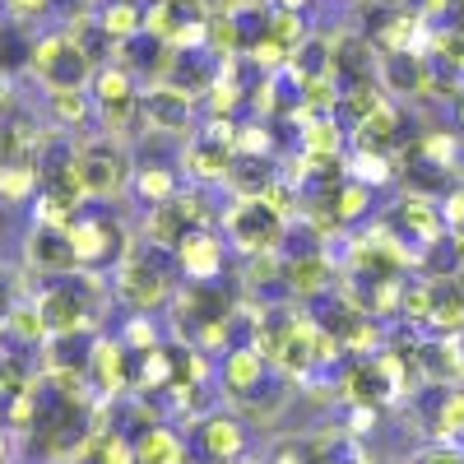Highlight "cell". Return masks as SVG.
Masks as SVG:
<instances>
[{
  "instance_id": "5",
  "label": "cell",
  "mask_w": 464,
  "mask_h": 464,
  "mask_svg": "<svg viewBox=\"0 0 464 464\" xmlns=\"http://www.w3.org/2000/svg\"><path fill=\"white\" fill-rule=\"evenodd\" d=\"M237 159V126L227 116H209L196 130V140L186 144V172L196 181H227V168Z\"/></svg>"
},
{
  "instance_id": "9",
  "label": "cell",
  "mask_w": 464,
  "mask_h": 464,
  "mask_svg": "<svg viewBox=\"0 0 464 464\" xmlns=\"http://www.w3.org/2000/svg\"><path fill=\"white\" fill-rule=\"evenodd\" d=\"M140 107H144V126L149 130H163V135H186L196 126V93H186L168 80H153L144 93H140Z\"/></svg>"
},
{
  "instance_id": "30",
  "label": "cell",
  "mask_w": 464,
  "mask_h": 464,
  "mask_svg": "<svg viewBox=\"0 0 464 464\" xmlns=\"http://www.w3.org/2000/svg\"><path fill=\"white\" fill-rule=\"evenodd\" d=\"M400 316H404V321H422V325H428V316H432V284H428V279H422V284L404 279Z\"/></svg>"
},
{
  "instance_id": "40",
  "label": "cell",
  "mask_w": 464,
  "mask_h": 464,
  "mask_svg": "<svg viewBox=\"0 0 464 464\" xmlns=\"http://www.w3.org/2000/svg\"><path fill=\"white\" fill-rule=\"evenodd\" d=\"M65 464H84V459H65Z\"/></svg>"
},
{
  "instance_id": "21",
  "label": "cell",
  "mask_w": 464,
  "mask_h": 464,
  "mask_svg": "<svg viewBox=\"0 0 464 464\" xmlns=\"http://www.w3.org/2000/svg\"><path fill=\"white\" fill-rule=\"evenodd\" d=\"M297 149L306 163H339L343 159V121L339 116H312L297 135Z\"/></svg>"
},
{
  "instance_id": "16",
  "label": "cell",
  "mask_w": 464,
  "mask_h": 464,
  "mask_svg": "<svg viewBox=\"0 0 464 464\" xmlns=\"http://www.w3.org/2000/svg\"><path fill=\"white\" fill-rule=\"evenodd\" d=\"M196 437H200L205 459H214V464H227V459L246 455V428H242L237 413H205L196 422Z\"/></svg>"
},
{
  "instance_id": "33",
  "label": "cell",
  "mask_w": 464,
  "mask_h": 464,
  "mask_svg": "<svg viewBox=\"0 0 464 464\" xmlns=\"http://www.w3.org/2000/svg\"><path fill=\"white\" fill-rule=\"evenodd\" d=\"M19 306V284H14V275L10 269H0V325L10 321V312Z\"/></svg>"
},
{
  "instance_id": "2",
  "label": "cell",
  "mask_w": 464,
  "mask_h": 464,
  "mask_svg": "<svg viewBox=\"0 0 464 464\" xmlns=\"http://www.w3.org/2000/svg\"><path fill=\"white\" fill-rule=\"evenodd\" d=\"M28 70L43 80L47 93H56V89H89L98 65L80 43H74V33H47V37H33Z\"/></svg>"
},
{
  "instance_id": "26",
  "label": "cell",
  "mask_w": 464,
  "mask_h": 464,
  "mask_svg": "<svg viewBox=\"0 0 464 464\" xmlns=\"http://www.w3.org/2000/svg\"><path fill=\"white\" fill-rule=\"evenodd\" d=\"M98 24L111 33V43H126V37L144 33V5L140 0H107L98 10Z\"/></svg>"
},
{
  "instance_id": "32",
  "label": "cell",
  "mask_w": 464,
  "mask_h": 464,
  "mask_svg": "<svg viewBox=\"0 0 464 464\" xmlns=\"http://www.w3.org/2000/svg\"><path fill=\"white\" fill-rule=\"evenodd\" d=\"M121 343L130 348V353H144V348H153L159 343V330H153V321H149V312H140L126 330H121Z\"/></svg>"
},
{
  "instance_id": "24",
  "label": "cell",
  "mask_w": 464,
  "mask_h": 464,
  "mask_svg": "<svg viewBox=\"0 0 464 464\" xmlns=\"http://www.w3.org/2000/svg\"><path fill=\"white\" fill-rule=\"evenodd\" d=\"M330 52H334V37H302L297 52L288 56V70H293V84L302 80H321V74H330Z\"/></svg>"
},
{
  "instance_id": "27",
  "label": "cell",
  "mask_w": 464,
  "mask_h": 464,
  "mask_svg": "<svg viewBox=\"0 0 464 464\" xmlns=\"http://www.w3.org/2000/svg\"><path fill=\"white\" fill-rule=\"evenodd\" d=\"M47 111L56 116L61 126H84L89 116L98 111V102H93L89 89H56V93H47Z\"/></svg>"
},
{
  "instance_id": "25",
  "label": "cell",
  "mask_w": 464,
  "mask_h": 464,
  "mask_svg": "<svg viewBox=\"0 0 464 464\" xmlns=\"http://www.w3.org/2000/svg\"><path fill=\"white\" fill-rule=\"evenodd\" d=\"M89 93H93V102H98V107H107V102L135 98L140 89H135V74H130L121 61H111V65H98V70H93V84H89Z\"/></svg>"
},
{
  "instance_id": "28",
  "label": "cell",
  "mask_w": 464,
  "mask_h": 464,
  "mask_svg": "<svg viewBox=\"0 0 464 464\" xmlns=\"http://www.w3.org/2000/svg\"><path fill=\"white\" fill-rule=\"evenodd\" d=\"M130 190H135L144 205H163V200L177 196V172H172V168H159V163H149V168H140V172L130 177Z\"/></svg>"
},
{
  "instance_id": "17",
  "label": "cell",
  "mask_w": 464,
  "mask_h": 464,
  "mask_svg": "<svg viewBox=\"0 0 464 464\" xmlns=\"http://www.w3.org/2000/svg\"><path fill=\"white\" fill-rule=\"evenodd\" d=\"M404 140V116L395 102H381L372 116H362V121L353 126V149L358 153H395Z\"/></svg>"
},
{
  "instance_id": "12",
  "label": "cell",
  "mask_w": 464,
  "mask_h": 464,
  "mask_svg": "<svg viewBox=\"0 0 464 464\" xmlns=\"http://www.w3.org/2000/svg\"><path fill=\"white\" fill-rule=\"evenodd\" d=\"M400 177H404V186L413 190V196H432V200H441V196H450V190H455V163L432 159V153L422 149L418 140L404 144Z\"/></svg>"
},
{
  "instance_id": "29",
  "label": "cell",
  "mask_w": 464,
  "mask_h": 464,
  "mask_svg": "<svg viewBox=\"0 0 464 464\" xmlns=\"http://www.w3.org/2000/svg\"><path fill=\"white\" fill-rule=\"evenodd\" d=\"M343 172L353 177V181H362V186H381L385 177H391V163H385V153H348L343 159Z\"/></svg>"
},
{
  "instance_id": "31",
  "label": "cell",
  "mask_w": 464,
  "mask_h": 464,
  "mask_svg": "<svg viewBox=\"0 0 464 464\" xmlns=\"http://www.w3.org/2000/svg\"><path fill=\"white\" fill-rule=\"evenodd\" d=\"M269 464H325V450H316L312 441H279Z\"/></svg>"
},
{
  "instance_id": "22",
  "label": "cell",
  "mask_w": 464,
  "mask_h": 464,
  "mask_svg": "<svg viewBox=\"0 0 464 464\" xmlns=\"http://www.w3.org/2000/svg\"><path fill=\"white\" fill-rule=\"evenodd\" d=\"M232 196H265L275 186V153H237L227 168Z\"/></svg>"
},
{
  "instance_id": "20",
  "label": "cell",
  "mask_w": 464,
  "mask_h": 464,
  "mask_svg": "<svg viewBox=\"0 0 464 464\" xmlns=\"http://www.w3.org/2000/svg\"><path fill=\"white\" fill-rule=\"evenodd\" d=\"M343 395L353 400V404H362V409H381L385 400L395 395V381L385 376V367H381L376 358H362V362L348 367V376H343Z\"/></svg>"
},
{
  "instance_id": "11",
  "label": "cell",
  "mask_w": 464,
  "mask_h": 464,
  "mask_svg": "<svg viewBox=\"0 0 464 464\" xmlns=\"http://www.w3.org/2000/svg\"><path fill=\"white\" fill-rule=\"evenodd\" d=\"M381 89L391 98H418L432 89V56L422 47H404V52H385L381 56Z\"/></svg>"
},
{
  "instance_id": "8",
  "label": "cell",
  "mask_w": 464,
  "mask_h": 464,
  "mask_svg": "<svg viewBox=\"0 0 464 464\" xmlns=\"http://www.w3.org/2000/svg\"><path fill=\"white\" fill-rule=\"evenodd\" d=\"M223 395L237 400V404H260L265 400V385H269V358L260 353L256 343H232L223 348Z\"/></svg>"
},
{
  "instance_id": "10",
  "label": "cell",
  "mask_w": 464,
  "mask_h": 464,
  "mask_svg": "<svg viewBox=\"0 0 464 464\" xmlns=\"http://www.w3.org/2000/svg\"><path fill=\"white\" fill-rule=\"evenodd\" d=\"M330 74H334V84H339V89L376 84V74H381V47L372 43L367 33H343V37H334Z\"/></svg>"
},
{
  "instance_id": "3",
  "label": "cell",
  "mask_w": 464,
  "mask_h": 464,
  "mask_svg": "<svg viewBox=\"0 0 464 464\" xmlns=\"http://www.w3.org/2000/svg\"><path fill=\"white\" fill-rule=\"evenodd\" d=\"M223 227H227V242L237 246L242 256H265V251L284 246L288 214H279L265 196H237L232 209L223 214Z\"/></svg>"
},
{
  "instance_id": "34",
  "label": "cell",
  "mask_w": 464,
  "mask_h": 464,
  "mask_svg": "<svg viewBox=\"0 0 464 464\" xmlns=\"http://www.w3.org/2000/svg\"><path fill=\"white\" fill-rule=\"evenodd\" d=\"M52 5H56V0H5V10L14 19H37V14H47Z\"/></svg>"
},
{
  "instance_id": "36",
  "label": "cell",
  "mask_w": 464,
  "mask_h": 464,
  "mask_svg": "<svg viewBox=\"0 0 464 464\" xmlns=\"http://www.w3.org/2000/svg\"><path fill=\"white\" fill-rule=\"evenodd\" d=\"M455 116H459V126H464V89L455 93Z\"/></svg>"
},
{
  "instance_id": "4",
  "label": "cell",
  "mask_w": 464,
  "mask_h": 464,
  "mask_svg": "<svg viewBox=\"0 0 464 464\" xmlns=\"http://www.w3.org/2000/svg\"><path fill=\"white\" fill-rule=\"evenodd\" d=\"M74 177H80L89 200H111L121 196V186H130V153L111 140H93L74 149Z\"/></svg>"
},
{
  "instance_id": "19",
  "label": "cell",
  "mask_w": 464,
  "mask_h": 464,
  "mask_svg": "<svg viewBox=\"0 0 464 464\" xmlns=\"http://www.w3.org/2000/svg\"><path fill=\"white\" fill-rule=\"evenodd\" d=\"M135 459L140 464H186V437L168 428V422L149 418L135 432Z\"/></svg>"
},
{
  "instance_id": "7",
  "label": "cell",
  "mask_w": 464,
  "mask_h": 464,
  "mask_svg": "<svg viewBox=\"0 0 464 464\" xmlns=\"http://www.w3.org/2000/svg\"><path fill=\"white\" fill-rule=\"evenodd\" d=\"M205 227V196H177L163 200V205H149V218H144V242L163 246V251H177L186 232Z\"/></svg>"
},
{
  "instance_id": "37",
  "label": "cell",
  "mask_w": 464,
  "mask_h": 464,
  "mask_svg": "<svg viewBox=\"0 0 464 464\" xmlns=\"http://www.w3.org/2000/svg\"><path fill=\"white\" fill-rule=\"evenodd\" d=\"M275 5H284V10H302L306 0H275Z\"/></svg>"
},
{
  "instance_id": "6",
  "label": "cell",
  "mask_w": 464,
  "mask_h": 464,
  "mask_svg": "<svg viewBox=\"0 0 464 464\" xmlns=\"http://www.w3.org/2000/svg\"><path fill=\"white\" fill-rule=\"evenodd\" d=\"M65 232H70V242H74V256H80V269L121 265V256L130 251L121 223H116V218H102V214H80Z\"/></svg>"
},
{
  "instance_id": "38",
  "label": "cell",
  "mask_w": 464,
  "mask_h": 464,
  "mask_svg": "<svg viewBox=\"0 0 464 464\" xmlns=\"http://www.w3.org/2000/svg\"><path fill=\"white\" fill-rule=\"evenodd\" d=\"M227 464H256V459H246V455H237V459H227Z\"/></svg>"
},
{
  "instance_id": "14",
  "label": "cell",
  "mask_w": 464,
  "mask_h": 464,
  "mask_svg": "<svg viewBox=\"0 0 464 464\" xmlns=\"http://www.w3.org/2000/svg\"><path fill=\"white\" fill-rule=\"evenodd\" d=\"M24 256L33 269H43V275H74L80 269V256H74V242L65 227H43L33 223L28 242H24Z\"/></svg>"
},
{
  "instance_id": "13",
  "label": "cell",
  "mask_w": 464,
  "mask_h": 464,
  "mask_svg": "<svg viewBox=\"0 0 464 464\" xmlns=\"http://www.w3.org/2000/svg\"><path fill=\"white\" fill-rule=\"evenodd\" d=\"M177 256V265H181V275L190 279V284H209V279H223V237L205 223V227H196V232H186L181 237V246L172 251Z\"/></svg>"
},
{
  "instance_id": "39",
  "label": "cell",
  "mask_w": 464,
  "mask_h": 464,
  "mask_svg": "<svg viewBox=\"0 0 464 464\" xmlns=\"http://www.w3.org/2000/svg\"><path fill=\"white\" fill-rule=\"evenodd\" d=\"M56 5H84V0H56Z\"/></svg>"
},
{
  "instance_id": "35",
  "label": "cell",
  "mask_w": 464,
  "mask_h": 464,
  "mask_svg": "<svg viewBox=\"0 0 464 464\" xmlns=\"http://www.w3.org/2000/svg\"><path fill=\"white\" fill-rule=\"evenodd\" d=\"M413 464H464L459 450H428V455H418Z\"/></svg>"
},
{
  "instance_id": "23",
  "label": "cell",
  "mask_w": 464,
  "mask_h": 464,
  "mask_svg": "<svg viewBox=\"0 0 464 464\" xmlns=\"http://www.w3.org/2000/svg\"><path fill=\"white\" fill-rule=\"evenodd\" d=\"M428 325L437 334H464V284L450 279H432V316Z\"/></svg>"
},
{
  "instance_id": "1",
  "label": "cell",
  "mask_w": 464,
  "mask_h": 464,
  "mask_svg": "<svg viewBox=\"0 0 464 464\" xmlns=\"http://www.w3.org/2000/svg\"><path fill=\"white\" fill-rule=\"evenodd\" d=\"M172 265L177 256L153 242L130 246L116 265V297L135 306V312H159V306L172 302Z\"/></svg>"
},
{
  "instance_id": "18",
  "label": "cell",
  "mask_w": 464,
  "mask_h": 464,
  "mask_svg": "<svg viewBox=\"0 0 464 464\" xmlns=\"http://www.w3.org/2000/svg\"><path fill=\"white\" fill-rule=\"evenodd\" d=\"M330 279H334V265L321 256V246H312V251H297V256H284V284H288V293L293 297H321L325 288H330Z\"/></svg>"
},
{
  "instance_id": "15",
  "label": "cell",
  "mask_w": 464,
  "mask_h": 464,
  "mask_svg": "<svg viewBox=\"0 0 464 464\" xmlns=\"http://www.w3.org/2000/svg\"><path fill=\"white\" fill-rule=\"evenodd\" d=\"M130 348L121 343V339H98L93 343V358H89V385L98 395H121L126 385L135 381V367H130Z\"/></svg>"
}]
</instances>
